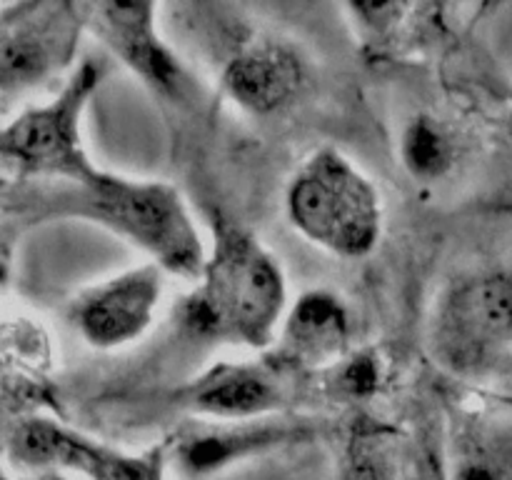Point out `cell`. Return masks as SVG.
Returning <instances> with one entry per match:
<instances>
[{
  "label": "cell",
  "instance_id": "obj_1",
  "mask_svg": "<svg viewBox=\"0 0 512 480\" xmlns=\"http://www.w3.org/2000/svg\"><path fill=\"white\" fill-rule=\"evenodd\" d=\"M288 313V285L275 255L238 220L210 218L203 273L180 305L185 333L250 350H270Z\"/></svg>",
  "mask_w": 512,
  "mask_h": 480
},
{
  "label": "cell",
  "instance_id": "obj_2",
  "mask_svg": "<svg viewBox=\"0 0 512 480\" xmlns=\"http://www.w3.org/2000/svg\"><path fill=\"white\" fill-rule=\"evenodd\" d=\"M40 208L30 220L80 218L110 230L148 255L168 275L198 280L208 258L183 193L165 180H140L100 168L80 185H58L33 195Z\"/></svg>",
  "mask_w": 512,
  "mask_h": 480
},
{
  "label": "cell",
  "instance_id": "obj_3",
  "mask_svg": "<svg viewBox=\"0 0 512 480\" xmlns=\"http://www.w3.org/2000/svg\"><path fill=\"white\" fill-rule=\"evenodd\" d=\"M285 213L303 238L338 258H365L383 233V198L340 150L318 148L285 190Z\"/></svg>",
  "mask_w": 512,
  "mask_h": 480
},
{
  "label": "cell",
  "instance_id": "obj_4",
  "mask_svg": "<svg viewBox=\"0 0 512 480\" xmlns=\"http://www.w3.org/2000/svg\"><path fill=\"white\" fill-rule=\"evenodd\" d=\"M105 65L85 58L50 100L20 110L0 133L3 163L18 180L80 185L100 173L83 143V120Z\"/></svg>",
  "mask_w": 512,
  "mask_h": 480
},
{
  "label": "cell",
  "instance_id": "obj_5",
  "mask_svg": "<svg viewBox=\"0 0 512 480\" xmlns=\"http://www.w3.org/2000/svg\"><path fill=\"white\" fill-rule=\"evenodd\" d=\"M430 358L458 378H488L512 353V273L483 270L445 285L428 315Z\"/></svg>",
  "mask_w": 512,
  "mask_h": 480
},
{
  "label": "cell",
  "instance_id": "obj_6",
  "mask_svg": "<svg viewBox=\"0 0 512 480\" xmlns=\"http://www.w3.org/2000/svg\"><path fill=\"white\" fill-rule=\"evenodd\" d=\"M318 395H323L320 375L270 348L260 358L210 365L178 390L175 403L203 420H253L300 413Z\"/></svg>",
  "mask_w": 512,
  "mask_h": 480
},
{
  "label": "cell",
  "instance_id": "obj_7",
  "mask_svg": "<svg viewBox=\"0 0 512 480\" xmlns=\"http://www.w3.org/2000/svg\"><path fill=\"white\" fill-rule=\"evenodd\" d=\"M85 30H88L85 3H70V0L3 3L0 95L5 103L63 75L78 55Z\"/></svg>",
  "mask_w": 512,
  "mask_h": 480
},
{
  "label": "cell",
  "instance_id": "obj_8",
  "mask_svg": "<svg viewBox=\"0 0 512 480\" xmlns=\"http://www.w3.org/2000/svg\"><path fill=\"white\" fill-rule=\"evenodd\" d=\"M88 33L160 100L183 103L193 93V78L180 55L160 33L158 3H85Z\"/></svg>",
  "mask_w": 512,
  "mask_h": 480
},
{
  "label": "cell",
  "instance_id": "obj_9",
  "mask_svg": "<svg viewBox=\"0 0 512 480\" xmlns=\"http://www.w3.org/2000/svg\"><path fill=\"white\" fill-rule=\"evenodd\" d=\"M165 270L155 263L135 265L80 290L68 305L75 333L98 350H118L143 338L163 300Z\"/></svg>",
  "mask_w": 512,
  "mask_h": 480
},
{
  "label": "cell",
  "instance_id": "obj_10",
  "mask_svg": "<svg viewBox=\"0 0 512 480\" xmlns=\"http://www.w3.org/2000/svg\"><path fill=\"white\" fill-rule=\"evenodd\" d=\"M318 425L300 413L253 420H195L170 438V458L190 478H205L270 450L308 443Z\"/></svg>",
  "mask_w": 512,
  "mask_h": 480
},
{
  "label": "cell",
  "instance_id": "obj_11",
  "mask_svg": "<svg viewBox=\"0 0 512 480\" xmlns=\"http://www.w3.org/2000/svg\"><path fill=\"white\" fill-rule=\"evenodd\" d=\"M308 63L290 40L248 33L235 43L220 70V90L250 115L283 113L298 100Z\"/></svg>",
  "mask_w": 512,
  "mask_h": 480
},
{
  "label": "cell",
  "instance_id": "obj_12",
  "mask_svg": "<svg viewBox=\"0 0 512 480\" xmlns=\"http://www.w3.org/2000/svg\"><path fill=\"white\" fill-rule=\"evenodd\" d=\"M445 473L448 480H512V403L490 393L485 403L455 413Z\"/></svg>",
  "mask_w": 512,
  "mask_h": 480
},
{
  "label": "cell",
  "instance_id": "obj_13",
  "mask_svg": "<svg viewBox=\"0 0 512 480\" xmlns=\"http://www.w3.org/2000/svg\"><path fill=\"white\" fill-rule=\"evenodd\" d=\"M350 310L333 290L300 295L285 313L273 350L308 373H325L350 353Z\"/></svg>",
  "mask_w": 512,
  "mask_h": 480
},
{
  "label": "cell",
  "instance_id": "obj_14",
  "mask_svg": "<svg viewBox=\"0 0 512 480\" xmlns=\"http://www.w3.org/2000/svg\"><path fill=\"white\" fill-rule=\"evenodd\" d=\"M338 480H405L403 448L393 425L358 415L338 443Z\"/></svg>",
  "mask_w": 512,
  "mask_h": 480
},
{
  "label": "cell",
  "instance_id": "obj_15",
  "mask_svg": "<svg viewBox=\"0 0 512 480\" xmlns=\"http://www.w3.org/2000/svg\"><path fill=\"white\" fill-rule=\"evenodd\" d=\"M170 460V440L150 445L140 453H128L88 435L75 475H83L85 480H165Z\"/></svg>",
  "mask_w": 512,
  "mask_h": 480
},
{
  "label": "cell",
  "instance_id": "obj_16",
  "mask_svg": "<svg viewBox=\"0 0 512 480\" xmlns=\"http://www.w3.org/2000/svg\"><path fill=\"white\" fill-rule=\"evenodd\" d=\"M400 160L418 183H438L453 168L455 143L440 120L418 115L400 135Z\"/></svg>",
  "mask_w": 512,
  "mask_h": 480
},
{
  "label": "cell",
  "instance_id": "obj_17",
  "mask_svg": "<svg viewBox=\"0 0 512 480\" xmlns=\"http://www.w3.org/2000/svg\"><path fill=\"white\" fill-rule=\"evenodd\" d=\"M380 365L373 353H348L333 368L320 373L323 395L343 400L370 398L380 385Z\"/></svg>",
  "mask_w": 512,
  "mask_h": 480
},
{
  "label": "cell",
  "instance_id": "obj_18",
  "mask_svg": "<svg viewBox=\"0 0 512 480\" xmlns=\"http://www.w3.org/2000/svg\"><path fill=\"white\" fill-rule=\"evenodd\" d=\"M488 378H490V393H493L495 398L512 403V353L495 365V370L488 375Z\"/></svg>",
  "mask_w": 512,
  "mask_h": 480
},
{
  "label": "cell",
  "instance_id": "obj_19",
  "mask_svg": "<svg viewBox=\"0 0 512 480\" xmlns=\"http://www.w3.org/2000/svg\"><path fill=\"white\" fill-rule=\"evenodd\" d=\"M25 480H75L70 473H60V470H48V473H33Z\"/></svg>",
  "mask_w": 512,
  "mask_h": 480
},
{
  "label": "cell",
  "instance_id": "obj_20",
  "mask_svg": "<svg viewBox=\"0 0 512 480\" xmlns=\"http://www.w3.org/2000/svg\"><path fill=\"white\" fill-rule=\"evenodd\" d=\"M505 133H508V138L512 140V110L505 115Z\"/></svg>",
  "mask_w": 512,
  "mask_h": 480
}]
</instances>
